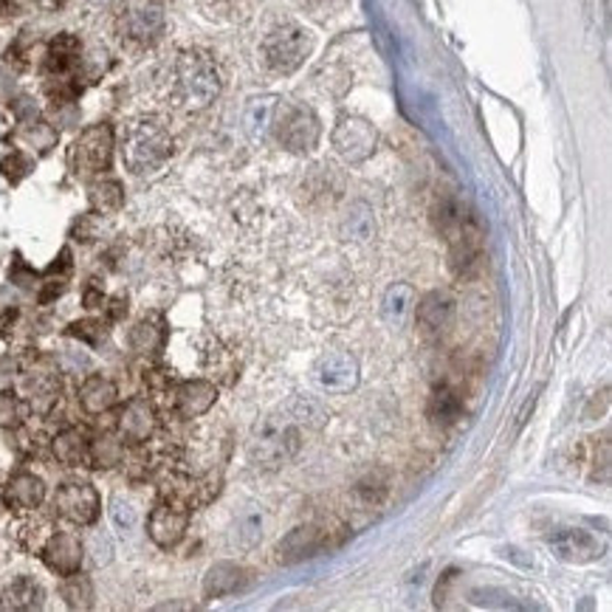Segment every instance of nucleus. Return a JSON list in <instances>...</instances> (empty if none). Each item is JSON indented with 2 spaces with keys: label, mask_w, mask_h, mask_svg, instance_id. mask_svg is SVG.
Segmentation results:
<instances>
[{
  "label": "nucleus",
  "mask_w": 612,
  "mask_h": 612,
  "mask_svg": "<svg viewBox=\"0 0 612 612\" xmlns=\"http://www.w3.org/2000/svg\"><path fill=\"white\" fill-rule=\"evenodd\" d=\"M161 100L181 114L207 111L220 94V71L212 54L184 48L159 73Z\"/></svg>",
  "instance_id": "1"
},
{
  "label": "nucleus",
  "mask_w": 612,
  "mask_h": 612,
  "mask_svg": "<svg viewBox=\"0 0 612 612\" xmlns=\"http://www.w3.org/2000/svg\"><path fill=\"white\" fill-rule=\"evenodd\" d=\"M173 155V136L153 116H141L125 127L122 136V161L134 175H150Z\"/></svg>",
  "instance_id": "2"
},
{
  "label": "nucleus",
  "mask_w": 612,
  "mask_h": 612,
  "mask_svg": "<svg viewBox=\"0 0 612 612\" xmlns=\"http://www.w3.org/2000/svg\"><path fill=\"white\" fill-rule=\"evenodd\" d=\"M438 227L449 243V263L454 274H469L477 266L480 252H483V234L474 223L472 215L463 209L458 198H443L438 207Z\"/></svg>",
  "instance_id": "3"
},
{
  "label": "nucleus",
  "mask_w": 612,
  "mask_h": 612,
  "mask_svg": "<svg viewBox=\"0 0 612 612\" xmlns=\"http://www.w3.org/2000/svg\"><path fill=\"white\" fill-rule=\"evenodd\" d=\"M311 51H313L311 32L293 21L277 23V26L263 37V43H259L263 66H266L272 73H277V77H288V73L297 71V68L311 57Z\"/></svg>",
  "instance_id": "4"
},
{
  "label": "nucleus",
  "mask_w": 612,
  "mask_h": 612,
  "mask_svg": "<svg viewBox=\"0 0 612 612\" xmlns=\"http://www.w3.org/2000/svg\"><path fill=\"white\" fill-rule=\"evenodd\" d=\"M347 536V528L342 526L339 519H320L311 526H300L288 531L280 542H277V562L282 565H293V562L311 559L316 553L333 551L339 547Z\"/></svg>",
  "instance_id": "5"
},
{
  "label": "nucleus",
  "mask_w": 612,
  "mask_h": 612,
  "mask_svg": "<svg viewBox=\"0 0 612 612\" xmlns=\"http://www.w3.org/2000/svg\"><path fill=\"white\" fill-rule=\"evenodd\" d=\"M116 34L127 48H153L164 34V3L161 0H125L116 14Z\"/></svg>",
  "instance_id": "6"
},
{
  "label": "nucleus",
  "mask_w": 612,
  "mask_h": 612,
  "mask_svg": "<svg viewBox=\"0 0 612 612\" xmlns=\"http://www.w3.org/2000/svg\"><path fill=\"white\" fill-rule=\"evenodd\" d=\"M300 449V429L291 418H268L254 429L249 458L263 469H277Z\"/></svg>",
  "instance_id": "7"
},
{
  "label": "nucleus",
  "mask_w": 612,
  "mask_h": 612,
  "mask_svg": "<svg viewBox=\"0 0 612 612\" xmlns=\"http://www.w3.org/2000/svg\"><path fill=\"white\" fill-rule=\"evenodd\" d=\"M274 136L286 147L288 153H311L313 147L320 145V119L308 105H282L274 114Z\"/></svg>",
  "instance_id": "8"
},
{
  "label": "nucleus",
  "mask_w": 612,
  "mask_h": 612,
  "mask_svg": "<svg viewBox=\"0 0 612 612\" xmlns=\"http://www.w3.org/2000/svg\"><path fill=\"white\" fill-rule=\"evenodd\" d=\"M333 150L347 161V164H361L376 153L379 147V130H376L365 116L345 114L333 127Z\"/></svg>",
  "instance_id": "9"
},
{
  "label": "nucleus",
  "mask_w": 612,
  "mask_h": 612,
  "mask_svg": "<svg viewBox=\"0 0 612 612\" xmlns=\"http://www.w3.org/2000/svg\"><path fill=\"white\" fill-rule=\"evenodd\" d=\"M114 159V130L107 125L88 127L71 147V166L80 175H100Z\"/></svg>",
  "instance_id": "10"
},
{
  "label": "nucleus",
  "mask_w": 612,
  "mask_h": 612,
  "mask_svg": "<svg viewBox=\"0 0 612 612\" xmlns=\"http://www.w3.org/2000/svg\"><path fill=\"white\" fill-rule=\"evenodd\" d=\"M54 508L73 526H94L100 517V494L91 483H62L54 497Z\"/></svg>",
  "instance_id": "11"
},
{
  "label": "nucleus",
  "mask_w": 612,
  "mask_h": 612,
  "mask_svg": "<svg viewBox=\"0 0 612 612\" xmlns=\"http://www.w3.org/2000/svg\"><path fill=\"white\" fill-rule=\"evenodd\" d=\"M189 522V508L178 506L173 499H164L153 508L150 519H147V531L153 536V542L159 547H175L184 540Z\"/></svg>",
  "instance_id": "12"
},
{
  "label": "nucleus",
  "mask_w": 612,
  "mask_h": 612,
  "mask_svg": "<svg viewBox=\"0 0 612 612\" xmlns=\"http://www.w3.org/2000/svg\"><path fill=\"white\" fill-rule=\"evenodd\" d=\"M316 381L327 393H350L359 384V365L345 350H333L316 361Z\"/></svg>",
  "instance_id": "13"
},
{
  "label": "nucleus",
  "mask_w": 612,
  "mask_h": 612,
  "mask_svg": "<svg viewBox=\"0 0 612 612\" xmlns=\"http://www.w3.org/2000/svg\"><path fill=\"white\" fill-rule=\"evenodd\" d=\"M452 316H454V302L449 300L447 293L432 291L426 293L424 300L418 302V311H415V322H418V331L420 336L426 339H440L447 327L452 325Z\"/></svg>",
  "instance_id": "14"
},
{
  "label": "nucleus",
  "mask_w": 612,
  "mask_h": 612,
  "mask_svg": "<svg viewBox=\"0 0 612 612\" xmlns=\"http://www.w3.org/2000/svg\"><path fill=\"white\" fill-rule=\"evenodd\" d=\"M43 559L48 570L57 576H71L82 565V545L71 533H48L46 545H43Z\"/></svg>",
  "instance_id": "15"
},
{
  "label": "nucleus",
  "mask_w": 612,
  "mask_h": 612,
  "mask_svg": "<svg viewBox=\"0 0 612 612\" xmlns=\"http://www.w3.org/2000/svg\"><path fill=\"white\" fill-rule=\"evenodd\" d=\"M252 576L243 565H234V562H218V565L209 567V573L204 576V599H227L234 592L246 590Z\"/></svg>",
  "instance_id": "16"
},
{
  "label": "nucleus",
  "mask_w": 612,
  "mask_h": 612,
  "mask_svg": "<svg viewBox=\"0 0 612 612\" xmlns=\"http://www.w3.org/2000/svg\"><path fill=\"white\" fill-rule=\"evenodd\" d=\"M215 401H218V386L212 381H187V384H181L175 390V413L181 418H200V415H207L212 409Z\"/></svg>",
  "instance_id": "17"
},
{
  "label": "nucleus",
  "mask_w": 612,
  "mask_h": 612,
  "mask_svg": "<svg viewBox=\"0 0 612 612\" xmlns=\"http://www.w3.org/2000/svg\"><path fill=\"white\" fill-rule=\"evenodd\" d=\"M547 542H551L553 553L565 562H579L581 565V562H592L599 556V542L581 528H559V531H553Z\"/></svg>",
  "instance_id": "18"
},
{
  "label": "nucleus",
  "mask_w": 612,
  "mask_h": 612,
  "mask_svg": "<svg viewBox=\"0 0 612 612\" xmlns=\"http://www.w3.org/2000/svg\"><path fill=\"white\" fill-rule=\"evenodd\" d=\"M119 432L125 440H147L150 435L155 432V415L153 409L145 404V401H130V404L122 409V418H119Z\"/></svg>",
  "instance_id": "19"
},
{
  "label": "nucleus",
  "mask_w": 612,
  "mask_h": 612,
  "mask_svg": "<svg viewBox=\"0 0 612 612\" xmlns=\"http://www.w3.org/2000/svg\"><path fill=\"white\" fill-rule=\"evenodd\" d=\"M413 311H415V288L406 286V282H395V286L384 293V305H381L384 322L393 327H404L406 320L413 316Z\"/></svg>",
  "instance_id": "20"
},
{
  "label": "nucleus",
  "mask_w": 612,
  "mask_h": 612,
  "mask_svg": "<svg viewBox=\"0 0 612 612\" xmlns=\"http://www.w3.org/2000/svg\"><path fill=\"white\" fill-rule=\"evenodd\" d=\"M43 497H46V486H43V480L34 477V474H18L7 488V503L12 508H21V511L37 508L43 503Z\"/></svg>",
  "instance_id": "21"
},
{
  "label": "nucleus",
  "mask_w": 612,
  "mask_h": 612,
  "mask_svg": "<svg viewBox=\"0 0 612 612\" xmlns=\"http://www.w3.org/2000/svg\"><path fill=\"white\" fill-rule=\"evenodd\" d=\"M116 395L119 393H116L114 381L102 379V376H91V379H88L80 390L82 409L91 415L107 413V409L116 404Z\"/></svg>",
  "instance_id": "22"
},
{
  "label": "nucleus",
  "mask_w": 612,
  "mask_h": 612,
  "mask_svg": "<svg viewBox=\"0 0 612 612\" xmlns=\"http://www.w3.org/2000/svg\"><path fill=\"white\" fill-rule=\"evenodd\" d=\"M354 497L359 506L365 508H379L386 497H390V477L384 469H373L354 486Z\"/></svg>",
  "instance_id": "23"
},
{
  "label": "nucleus",
  "mask_w": 612,
  "mask_h": 612,
  "mask_svg": "<svg viewBox=\"0 0 612 612\" xmlns=\"http://www.w3.org/2000/svg\"><path fill=\"white\" fill-rule=\"evenodd\" d=\"M460 415H463V404H460V395L454 393L452 386H438L429 399V418L438 426H452L458 424Z\"/></svg>",
  "instance_id": "24"
},
{
  "label": "nucleus",
  "mask_w": 612,
  "mask_h": 612,
  "mask_svg": "<svg viewBox=\"0 0 612 612\" xmlns=\"http://www.w3.org/2000/svg\"><path fill=\"white\" fill-rule=\"evenodd\" d=\"M54 454L66 466H80V463L91 458V447H88L85 435L80 429H66V432L54 438Z\"/></svg>",
  "instance_id": "25"
},
{
  "label": "nucleus",
  "mask_w": 612,
  "mask_h": 612,
  "mask_svg": "<svg viewBox=\"0 0 612 612\" xmlns=\"http://www.w3.org/2000/svg\"><path fill=\"white\" fill-rule=\"evenodd\" d=\"M43 604V587L34 579L23 576V579L12 581L3 592V607L9 610H37Z\"/></svg>",
  "instance_id": "26"
},
{
  "label": "nucleus",
  "mask_w": 612,
  "mask_h": 612,
  "mask_svg": "<svg viewBox=\"0 0 612 612\" xmlns=\"http://www.w3.org/2000/svg\"><path fill=\"white\" fill-rule=\"evenodd\" d=\"M274 114H277V102H274L272 96H266V100H254L252 105H249V114H246L249 134H252L254 139H259V136L266 134L268 127L274 125Z\"/></svg>",
  "instance_id": "27"
},
{
  "label": "nucleus",
  "mask_w": 612,
  "mask_h": 612,
  "mask_svg": "<svg viewBox=\"0 0 612 612\" xmlns=\"http://www.w3.org/2000/svg\"><path fill=\"white\" fill-rule=\"evenodd\" d=\"M91 204L102 212H114L122 207V187L116 181H96L91 187Z\"/></svg>",
  "instance_id": "28"
},
{
  "label": "nucleus",
  "mask_w": 612,
  "mask_h": 612,
  "mask_svg": "<svg viewBox=\"0 0 612 612\" xmlns=\"http://www.w3.org/2000/svg\"><path fill=\"white\" fill-rule=\"evenodd\" d=\"M297 3H300V9L308 14V18L325 23V21H333V18H339L350 0H297Z\"/></svg>",
  "instance_id": "29"
},
{
  "label": "nucleus",
  "mask_w": 612,
  "mask_h": 612,
  "mask_svg": "<svg viewBox=\"0 0 612 612\" xmlns=\"http://www.w3.org/2000/svg\"><path fill=\"white\" fill-rule=\"evenodd\" d=\"M62 596H66V601L73 607V610H88V607H91V599H94V590H91V581H88L85 576L71 573V579H68L66 587H62Z\"/></svg>",
  "instance_id": "30"
},
{
  "label": "nucleus",
  "mask_w": 612,
  "mask_h": 612,
  "mask_svg": "<svg viewBox=\"0 0 612 612\" xmlns=\"http://www.w3.org/2000/svg\"><path fill=\"white\" fill-rule=\"evenodd\" d=\"M373 232H376V223L370 209H367L365 204L354 207V212H350V218H347V234H350L354 240H367L373 238Z\"/></svg>",
  "instance_id": "31"
},
{
  "label": "nucleus",
  "mask_w": 612,
  "mask_h": 612,
  "mask_svg": "<svg viewBox=\"0 0 612 612\" xmlns=\"http://www.w3.org/2000/svg\"><path fill=\"white\" fill-rule=\"evenodd\" d=\"M111 517H114V522H116V528H119V531H134L136 522H139V511H136V506L127 497H116L114 499Z\"/></svg>",
  "instance_id": "32"
},
{
  "label": "nucleus",
  "mask_w": 612,
  "mask_h": 612,
  "mask_svg": "<svg viewBox=\"0 0 612 612\" xmlns=\"http://www.w3.org/2000/svg\"><path fill=\"white\" fill-rule=\"evenodd\" d=\"M18 415V401L12 395H0V424H12Z\"/></svg>",
  "instance_id": "33"
},
{
  "label": "nucleus",
  "mask_w": 612,
  "mask_h": 612,
  "mask_svg": "<svg viewBox=\"0 0 612 612\" xmlns=\"http://www.w3.org/2000/svg\"><path fill=\"white\" fill-rule=\"evenodd\" d=\"M37 3H41V7H60L62 0H37Z\"/></svg>",
  "instance_id": "34"
}]
</instances>
